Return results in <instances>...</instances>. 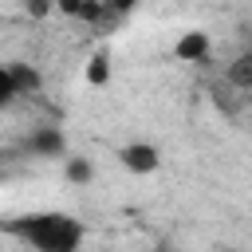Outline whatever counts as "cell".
<instances>
[{"label":"cell","instance_id":"7","mask_svg":"<svg viewBox=\"0 0 252 252\" xmlns=\"http://www.w3.org/2000/svg\"><path fill=\"white\" fill-rule=\"evenodd\" d=\"M106 79H110V55L106 51H94L87 59V83L91 87H106Z\"/></svg>","mask_w":252,"mask_h":252},{"label":"cell","instance_id":"9","mask_svg":"<svg viewBox=\"0 0 252 252\" xmlns=\"http://www.w3.org/2000/svg\"><path fill=\"white\" fill-rule=\"evenodd\" d=\"M106 8H110V12H130L134 0H106Z\"/></svg>","mask_w":252,"mask_h":252},{"label":"cell","instance_id":"5","mask_svg":"<svg viewBox=\"0 0 252 252\" xmlns=\"http://www.w3.org/2000/svg\"><path fill=\"white\" fill-rule=\"evenodd\" d=\"M28 150H32L35 158H67V138H63V130H55V126H39V130L28 138Z\"/></svg>","mask_w":252,"mask_h":252},{"label":"cell","instance_id":"2","mask_svg":"<svg viewBox=\"0 0 252 252\" xmlns=\"http://www.w3.org/2000/svg\"><path fill=\"white\" fill-rule=\"evenodd\" d=\"M35 87H39V75L28 63H0V110H8L20 94H28Z\"/></svg>","mask_w":252,"mask_h":252},{"label":"cell","instance_id":"10","mask_svg":"<svg viewBox=\"0 0 252 252\" xmlns=\"http://www.w3.org/2000/svg\"><path fill=\"white\" fill-rule=\"evenodd\" d=\"M146 252H173V248H146Z\"/></svg>","mask_w":252,"mask_h":252},{"label":"cell","instance_id":"3","mask_svg":"<svg viewBox=\"0 0 252 252\" xmlns=\"http://www.w3.org/2000/svg\"><path fill=\"white\" fill-rule=\"evenodd\" d=\"M118 161H122L126 173L146 177V173H158V165H161V150H158L154 142H126V146L118 150Z\"/></svg>","mask_w":252,"mask_h":252},{"label":"cell","instance_id":"6","mask_svg":"<svg viewBox=\"0 0 252 252\" xmlns=\"http://www.w3.org/2000/svg\"><path fill=\"white\" fill-rule=\"evenodd\" d=\"M228 83L240 87V91H252V51H244L228 63Z\"/></svg>","mask_w":252,"mask_h":252},{"label":"cell","instance_id":"1","mask_svg":"<svg viewBox=\"0 0 252 252\" xmlns=\"http://www.w3.org/2000/svg\"><path fill=\"white\" fill-rule=\"evenodd\" d=\"M12 240H20L32 252H79L87 240V228L75 213L63 209H32V213H16L0 224Z\"/></svg>","mask_w":252,"mask_h":252},{"label":"cell","instance_id":"4","mask_svg":"<svg viewBox=\"0 0 252 252\" xmlns=\"http://www.w3.org/2000/svg\"><path fill=\"white\" fill-rule=\"evenodd\" d=\"M209 51H213V39H209V32H201V28L185 32V35L173 43V55H177L181 63H205Z\"/></svg>","mask_w":252,"mask_h":252},{"label":"cell","instance_id":"8","mask_svg":"<svg viewBox=\"0 0 252 252\" xmlns=\"http://www.w3.org/2000/svg\"><path fill=\"white\" fill-rule=\"evenodd\" d=\"M63 173H67V181L87 185V181L94 177V165H91L87 158H63Z\"/></svg>","mask_w":252,"mask_h":252}]
</instances>
